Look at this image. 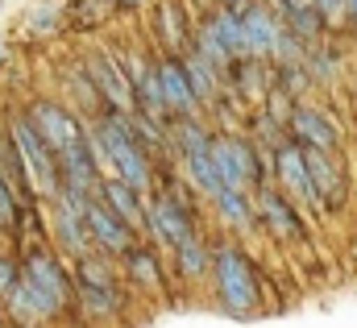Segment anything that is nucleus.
Segmentation results:
<instances>
[{
  "mask_svg": "<svg viewBox=\"0 0 357 328\" xmlns=\"http://www.w3.org/2000/svg\"><path fill=\"white\" fill-rule=\"evenodd\" d=\"M158 75H162V96H167V112L171 117H195V112H204L199 108V96L191 87L183 54H162L158 59Z\"/></svg>",
  "mask_w": 357,
  "mask_h": 328,
  "instance_id": "obj_13",
  "label": "nucleus"
},
{
  "mask_svg": "<svg viewBox=\"0 0 357 328\" xmlns=\"http://www.w3.org/2000/svg\"><path fill=\"white\" fill-rule=\"evenodd\" d=\"M212 241L195 229L187 241H178L171 249V258H175V274L178 283H187V287H195V283H204V278H212Z\"/></svg>",
  "mask_w": 357,
  "mask_h": 328,
  "instance_id": "obj_19",
  "label": "nucleus"
},
{
  "mask_svg": "<svg viewBox=\"0 0 357 328\" xmlns=\"http://www.w3.org/2000/svg\"><path fill=\"white\" fill-rule=\"evenodd\" d=\"M21 287L33 299L46 325L75 312V270H67L63 253L50 246H29L21 253Z\"/></svg>",
  "mask_w": 357,
  "mask_h": 328,
  "instance_id": "obj_1",
  "label": "nucleus"
},
{
  "mask_svg": "<svg viewBox=\"0 0 357 328\" xmlns=\"http://www.w3.org/2000/svg\"><path fill=\"white\" fill-rule=\"evenodd\" d=\"M191 50L204 59V63H212L220 75H233V67H237V54L225 46V38L216 33V25H212V17H204L199 25H195V42H191Z\"/></svg>",
  "mask_w": 357,
  "mask_h": 328,
  "instance_id": "obj_24",
  "label": "nucleus"
},
{
  "mask_svg": "<svg viewBox=\"0 0 357 328\" xmlns=\"http://www.w3.org/2000/svg\"><path fill=\"white\" fill-rule=\"evenodd\" d=\"M171 142H175V154H208L212 142H216V129L204 121V112L195 117H171Z\"/></svg>",
  "mask_w": 357,
  "mask_h": 328,
  "instance_id": "obj_22",
  "label": "nucleus"
},
{
  "mask_svg": "<svg viewBox=\"0 0 357 328\" xmlns=\"http://www.w3.org/2000/svg\"><path fill=\"white\" fill-rule=\"evenodd\" d=\"M8 137H13V150H17V163H21V174H25V183H29V191H33V200H42V204H50L59 191H63V170H59V154L46 146V137L33 129V121L25 117V108L21 112H13L8 117Z\"/></svg>",
  "mask_w": 357,
  "mask_h": 328,
  "instance_id": "obj_4",
  "label": "nucleus"
},
{
  "mask_svg": "<svg viewBox=\"0 0 357 328\" xmlns=\"http://www.w3.org/2000/svg\"><path fill=\"white\" fill-rule=\"evenodd\" d=\"M212 295L220 304L225 316H258L262 312V278H258V266L254 258L233 241H216L212 249Z\"/></svg>",
  "mask_w": 357,
  "mask_h": 328,
  "instance_id": "obj_2",
  "label": "nucleus"
},
{
  "mask_svg": "<svg viewBox=\"0 0 357 328\" xmlns=\"http://www.w3.org/2000/svg\"><path fill=\"white\" fill-rule=\"evenodd\" d=\"M91 125H96V133H100L108 158L116 166V179H125V183H133L137 191L154 195V191H158V158L137 142L129 117H125V112H104V117H96Z\"/></svg>",
  "mask_w": 357,
  "mask_h": 328,
  "instance_id": "obj_3",
  "label": "nucleus"
},
{
  "mask_svg": "<svg viewBox=\"0 0 357 328\" xmlns=\"http://www.w3.org/2000/svg\"><path fill=\"white\" fill-rule=\"evenodd\" d=\"M59 170H63V187H67V191L100 195L104 174H100V166H96V154H91V146H88V133H84V142H75L71 150L59 154Z\"/></svg>",
  "mask_w": 357,
  "mask_h": 328,
  "instance_id": "obj_16",
  "label": "nucleus"
},
{
  "mask_svg": "<svg viewBox=\"0 0 357 328\" xmlns=\"http://www.w3.org/2000/svg\"><path fill=\"white\" fill-rule=\"evenodd\" d=\"M183 63H187L191 87H195V96H199V108H216V104H220V91H225V75H220L212 63H204L195 50H187Z\"/></svg>",
  "mask_w": 357,
  "mask_h": 328,
  "instance_id": "obj_25",
  "label": "nucleus"
},
{
  "mask_svg": "<svg viewBox=\"0 0 357 328\" xmlns=\"http://www.w3.org/2000/svg\"><path fill=\"white\" fill-rule=\"evenodd\" d=\"M96 195H79V191H59L46 208H50V237H54V249L71 262H79L84 253L96 249L91 241V229H88V204Z\"/></svg>",
  "mask_w": 357,
  "mask_h": 328,
  "instance_id": "obj_6",
  "label": "nucleus"
},
{
  "mask_svg": "<svg viewBox=\"0 0 357 328\" xmlns=\"http://www.w3.org/2000/svg\"><path fill=\"white\" fill-rule=\"evenodd\" d=\"M316 13L324 17V29L328 33L354 25V0H316Z\"/></svg>",
  "mask_w": 357,
  "mask_h": 328,
  "instance_id": "obj_26",
  "label": "nucleus"
},
{
  "mask_svg": "<svg viewBox=\"0 0 357 328\" xmlns=\"http://www.w3.org/2000/svg\"><path fill=\"white\" fill-rule=\"evenodd\" d=\"M178 166H183L187 187H191L204 204H212V200L225 191V174H220V166H216V158H212V150H208V154H183Z\"/></svg>",
  "mask_w": 357,
  "mask_h": 328,
  "instance_id": "obj_21",
  "label": "nucleus"
},
{
  "mask_svg": "<svg viewBox=\"0 0 357 328\" xmlns=\"http://www.w3.org/2000/svg\"><path fill=\"white\" fill-rule=\"evenodd\" d=\"M84 63H88V71H91V80H96V87H100V96H104L108 112H125V117L137 112V91H133L129 67H125L121 54H112V50H88Z\"/></svg>",
  "mask_w": 357,
  "mask_h": 328,
  "instance_id": "obj_9",
  "label": "nucleus"
},
{
  "mask_svg": "<svg viewBox=\"0 0 357 328\" xmlns=\"http://www.w3.org/2000/svg\"><path fill=\"white\" fill-rule=\"evenodd\" d=\"M4 320H8V312H4V304H0V328H4Z\"/></svg>",
  "mask_w": 357,
  "mask_h": 328,
  "instance_id": "obj_33",
  "label": "nucleus"
},
{
  "mask_svg": "<svg viewBox=\"0 0 357 328\" xmlns=\"http://www.w3.org/2000/svg\"><path fill=\"white\" fill-rule=\"evenodd\" d=\"M212 212H216V221L229 233H250L254 225H262L258 221V191H233V187H225L212 200Z\"/></svg>",
  "mask_w": 357,
  "mask_h": 328,
  "instance_id": "obj_20",
  "label": "nucleus"
},
{
  "mask_svg": "<svg viewBox=\"0 0 357 328\" xmlns=\"http://www.w3.org/2000/svg\"><path fill=\"white\" fill-rule=\"evenodd\" d=\"M303 208L270 179L258 187V221H262V229H266L274 241H282V246H295L299 237H303V216H299Z\"/></svg>",
  "mask_w": 357,
  "mask_h": 328,
  "instance_id": "obj_10",
  "label": "nucleus"
},
{
  "mask_svg": "<svg viewBox=\"0 0 357 328\" xmlns=\"http://www.w3.org/2000/svg\"><path fill=\"white\" fill-rule=\"evenodd\" d=\"M21 287V258L0 249V304H8V295Z\"/></svg>",
  "mask_w": 357,
  "mask_h": 328,
  "instance_id": "obj_28",
  "label": "nucleus"
},
{
  "mask_svg": "<svg viewBox=\"0 0 357 328\" xmlns=\"http://www.w3.org/2000/svg\"><path fill=\"white\" fill-rule=\"evenodd\" d=\"M88 229H91V241L96 249H104V253H112V258H125L129 249L142 241V233L125 221V216H116L100 195L88 204Z\"/></svg>",
  "mask_w": 357,
  "mask_h": 328,
  "instance_id": "obj_12",
  "label": "nucleus"
},
{
  "mask_svg": "<svg viewBox=\"0 0 357 328\" xmlns=\"http://www.w3.org/2000/svg\"><path fill=\"white\" fill-rule=\"evenodd\" d=\"M4 59H8V46H4V42H0V67H4Z\"/></svg>",
  "mask_w": 357,
  "mask_h": 328,
  "instance_id": "obj_32",
  "label": "nucleus"
},
{
  "mask_svg": "<svg viewBox=\"0 0 357 328\" xmlns=\"http://www.w3.org/2000/svg\"><path fill=\"white\" fill-rule=\"evenodd\" d=\"M59 25H63V4H54V0H46V4H38L33 13H29V33H59Z\"/></svg>",
  "mask_w": 357,
  "mask_h": 328,
  "instance_id": "obj_27",
  "label": "nucleus"
},
{
  "mask_svg": "<svg viewBox=\"0 0 357 328\" xmlns=\"http://www.w3.org/2000/svg\"><path fill=\"white\" fill-rule=\"evenodd\" d=\"M121 270H125V283L137 287V291H146V295H162L167 291V270H162L158 246L137 241V246L121 258Z\"/></svg>",
  "mask_w": 357,
  "mask_h": 328,
  "instance_id": "obj_14",
  "label": "nucleus"
},
{
  "mask_svg": "<svg viewBox=\"0 0 357 328\" xmlns=\"http://www.w3.org/2000/svg\"><path fill=\"white\" fill-rule=\"evenodd\" d=\"M303 154H307V170H312L328 212H341L349 200V174L341 170V154H324V150H307V146H303Z\"/></svg>",
  "mask_w": 357,
  "mask_h": 328,
  "instance_id": "obj_15",
  "label": "nucleus"
},
{
  "mask_svg": "<svg viewBox=\"0 0 357 328\" xmlns=\"http://www.w3.org/2000/svg\"><path fill=\"white\" fill-rule=\"evenodd\" d=\"M125 308H129V299H125L121 287H96V283L75 278V312L79 316H88L96 325H112Z\"/></svg>",
  "mask_w": 357,
  "mask_h": 328,
  "instance_id": "obj_17",
  "label": "nucleus"
},
{
  "mask_svg": "<svg viewBox=\"0 0 357 328\" xmlns=\"http://www.w3.org/2000/svg\"><path fill=\"white\" fill-rule=\"evenodd\" d=\"M216 4H225V8H233V13H245V8H250V0H216Z\"/></svg>",
  "mask_w": 357,
  "mask_h": 328,
  "instance_id": "obj_30",
  "label": "nucleus"
},
{
  "mask_svg": "<svg viewBox=\"0 0 357 328\" xmlns=\"http://www.w3.org/2000/svg\"><path fill=\"white\" fill-rule=\"evenodd\" d=\"M287 133H291V142H299V146H307V150L341 154V129L328 121V112H324L320 104L299 100L295 112H291V121H287Z\"/></svg>",
  "mask_w": 357,
  "mask_h": 328,
  "instance_id": "obj_11",
  "label": "nucleus"
},
{
  "mask_svg": "<svg viewBox=\"0 0 357 328\" xmlns=\"http://www.w3.org/2000/svg\"><path fill=\"white\" fill-rule=\"evenodd\" d=\"M154 33H158V42L167 46V54H187L191 42H195V29L187 25L178 0H162V4H158V29H154Z\"/></svg>",
  "mask_w": 357,
  "mask_h": 328,
  "instance_id": "obj_23",
  "label": "nucleus"
},
{
  "mask_svg": "<svg viewBox=\"0 0 357 328\" xmlns=\"http://www.w3.org/2000/svg\"><path fill=\"white\" fill-rule=\"evenodd\" d=\"M274 4H278L282 13H291V8H312L316 0H274Z\"/></svg>",
  "mask_w": 357,
  "mask_h": 328,
  "instance_id": "obj_29",
  "label": "nucleus"
},
{
  "mask_svg": "<svg viewBox=\"0 0 357 328\" xmlns=\"http://www.w3.org/2000/svg\"><path fill=\"white\" fill-rule=\"evenodd\" d=\"M354 25H357V0H354Z\"/></svg>",
  "mask_w": 357,
  "mask_h": 328,
  "instance_id": "obj_34",
  "label": "nucleus"
},
{
  "mask_svg": "<svg viewBox=\"0 0 357 328\" xmlns=\"http://www.w3.org/2000/svg\"><path fill=\"white\" fill-rule=\"evenodd\" d=\"M199 229L195 221V204L191 195L178 187L175 179H167L154 195H150V212H146V237L158 249H175L178 241H187Z\"/></svg>",
  "mask_w": 357,
  "mask_h": 328,
  "instance_id": "obj_5",
  "label": "nucleus"
},
{
  "mask_svg": "<svg viewBox=\"0 0 357 328\" xmlns=\"http://www.w3.org/2000/svg\"><path fill=\"white\" fill-rule=\"evenodd\" d=\"M100 200L116 212V216H125L137 233H146V212H150V195L146 191H137L133 183H125V179H104L100 183Z\"/></svg>",
  "mask_w": 357,
  "mask_h": 328,
  "instance_id": "obj_18",
  "label": "nucleus"
},
{
  "mask_svg": "<svg viewBox=\"0 0 357 328\" xmlns=\"http://www.w3.org/2000/svg\"><path fill=\"white\" fill-rule=\"evenodd\" d=\"M274 183H278L303 212L328 216V204H324V195H320V187H316V179H312V170H307V154H303L299 142H282V146L274 150Z\"/></svg>",
  "mask_w": 357,
  "mask_h": 328,
  "instance_id": "obj_7",
  "label": "nucleus"
},
{
  "mask_svg": "<svg viewBox=\"0 0 357 328\" xmlns=\"http://www.w3.org/2000/svg\"><path fill=\"white\" fill-rule=\"evenodd\" d=\"M25 117L33 121V129L46 137V146H50L54 154L71 150V146H75V142H84V133H88V121H84V117H75V108H71V104L50 100V96L29 100V104H25Z\"/></svg>",
  "mask_w": 357,
  "mask_h": 328,
  "instance_id": "obj_8",
  "label": "nucleus"
},
{
  "mask_svg": "<svg viewBox=\"0 0 357 328\" xmlns=\"http://www.w3.org/2000/svg\"><path fill=\"white\" fill-rule=\"evenodd\" d=\"M112 4H121V8H142L146 0H112Z\"/></svg>",
  "mask_w": 357,
  "mask_h": 328,
  "instance_id": "obj_31",
  "label": "nucleus"
}]
</instances>
